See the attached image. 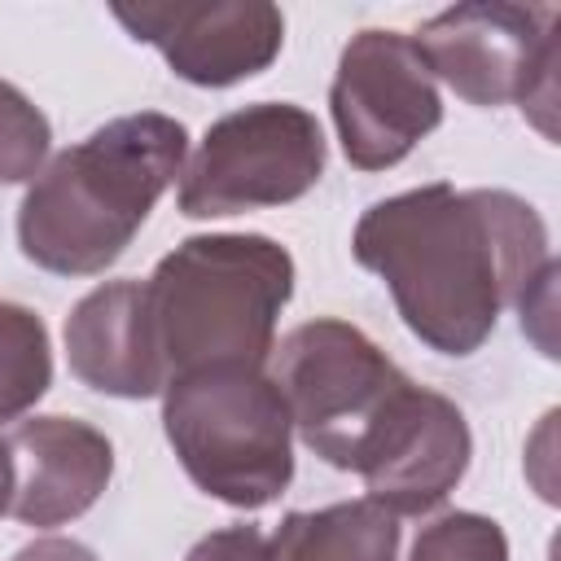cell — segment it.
<instances>
[{"instance_id": "cell-1", "label": "cell", "mask_w": 561, "mask_h": 561, "mask_svg": "<svg viewBox=\"0 0 561 561\" xmlns=\"http://www.w3.org/2000/svg\"><path fill=\"white\" fill-rule=\"evenodd\" d=\"M359 267L386 280L408 333L451 359L473 355L552 263L548 228L504 188L421 184L373 202L351 237Z\"/></svg>"}, {"instance_id": "cell-2", "label": "cell", "mask_w": 561, "mask_h": 561, "mask_svg": "<svg viewBox=\"0 0 561 561\" xmlns=\"http://www.w3.org/2000/svg\"><path fill=\"white\" fill-rule=\"evenodd\" d=\"M184 158L188 131L171 114L110 118L31 180L18 210L22 254L57 276L105 272L175 184Z\"/></svg>"}, {"instance_id": "cell-3", "label": "cell", "mask_w": 561, "mask_h": 561, "mask_svg": "<svg viewBox=\"0 0 561 561\" xmlns=\"http://www.w3.org/2000/svg\"><path fill=\"white\" fill-rule=\"evenodd\" d=\"M294 298V259L263 232L180 241L145 280V311L167 381L202 368H263Z\"/></svg>"}, {"instance_id": "cell-4", "label": "cell", "mask_w": 561, "mask_h": 561, "mask_svg": "<svg viewBox=\"0 0 561 561\" xmlns=\"http://www.w3.org/2000/svg\"><path fill=\"white\" fill-rule=\"evenodd\" d=\"M162 430L184 473L219 504L263 508L294 478L289 408L263 368L171 377L162 390Z\"/></svg>"}, {"instance_id": "cell-5", "label": "cell", "mask_w": 561, "mask_h": 561, "mask_svg": "<svg viewBox=\"0 0 561 561\" xmlns=\"http://www.w3.org/2000/svg\"><path fill=\"white\" fill-rule=\"evenodd\" d=\"M272 359V381L298 438L324 465L351 473L373 460L416 394V381L364 329L333 316L289 329Z\"/></svg>"}, {"instance_id": "cell-6", "label": "cell", "mask_w": 561, "mask_h": 561, "mask_svg": "<svg viewBox=\"0 0 561 561\" xmlns=\"http://www.w3.org/2000/svg\"><path fill=\"white\" fill-rule=\"evenodd\" d=\"M557 22L561 13L552 4L469 0L434 13L412 44L434 83H447L482 110L522 105V114L557 140Z\"/></svg>"}, {"instance_id": "cell-7", "label": "cell", "mask_w": 561, "mask_h": 561, "mask_svg": "<svg viewBox=\"0 0 561 561\" xmlns=\"http://www.w3.org/2000/svg\"><path fill=\"white\" fill-rule=\"evenodd\" d=\"M324 131L294 101H259L215 118L180 171L175 206L188 219H224L307 197L324 175Z\"/></svg>"}, {"instance_id": "cell-8", "label": "cell", "mask_w": 561, "mask_h": 561, "mask_svg": "<svg viewBox=\"0 0 561 561\" xmlns=\"http://www.w3.org/2000/svg\"><path fill=\"white\" fill-rule=\"evenodd\" d=\"M329 110L342 153L359 171L399 167L443 123V96L421 48L412 35L381 26L351 35L342 48Z\"/></svg>"}, {"instance_id": "cell-9", "label": "cell", "mask_w": 561, "mask_h": 561, "mask_svg": "<svg viewBox=\"0 0 561 561\" xmlns=\"http://www.w3.org/2000/svg\"><path fill=\"white\" fill-rule=\"evenodd\" d=\"M131 39L153 44L162 61L197 88H232L263 75L285 44V18L267 0L197 4H114Z\"/></svg>"}, {"instance_id": "cell-10", "label": "cell", "mask_w": 561, "mask_h": 561, "mask_svg": "<svg viewBox=\"0 0 561 561\" xmlns=\"http://www.w3.org/2000/svg\"><path fill=\"white\" fill-rule=\"evenodd\" d=\"M13 517L22 526H66L83 517L110 486L114 447L79 416H31L9 430Z\"/></svg>"}, {"instance_id": "cell-11", "label": "cell", "mask_w": 561, "mask_h": 561, "mask_svg": "<svg viewBox=\"0 0 561 561\" xmlns=\"http://www.w3.org/2000/svg\"><path fill=\"white\" fill-rule=\"evenodd\" d=\"M403 412L408 416L394 421V430L381 438L359 478L368 486V500H377L394 517H421L438 508L465 478L473 434L465 412L447 394L425 386H416Z\"/></svg>"}, {"instance_id": "cell-12", "label": "cell", "mask_w": 561, "mask_h": 561, "mask_svg": "<svg viewBox=\"0 0 561 561\" xmlns=\"http://www.w3.org/2000/svg\"><path fill=\"white\" fill-rule=\"evenodd\" d=\"M70 373L114 399H153L167 390V373L153 346L145 280H110L75 302L66 316Z\"/></svg>"}, {"instance_id": "cell-13", "label": "cell", "mask_w": 561, "mask_h": 561, "mask_svg": "<svg viewBox=\"0 0 561 561\" xmlns=\"http://www.w3.org/2000/svg\"><path fill=\"white\" fill-rule=\"evenodd\" d=\"M267 561H399V517L368 495L285 513L267 539Z\"/></svg>"}, {"instance_id": "cell-14", "label": "cell", "mask_w": 561, "mask_h": 561, "mask_svg": "<svg viewBox=\"0 0 561 561\" xmlns=\"http://www.w3.org/2000/svg\"><path fill=\"white\" fill-rule=\"evenodd\" d=\"M53 386L44 320L22 302H0V425L22 421Z\"/></svg>"}, {"instance_id": "cell-15", "label": "cell", "mask_w": 561, "mask_h": 561, "mask_svg": "<svg viewBox=\"0 0 561 561\" xmlns=\"http://www.w3.org/2000/svg\"><path fill=\"white\" fill-rule=\"evenodd\" d=\"M53 127L22 88L0 79V184H26L44 171Z\"/></svg>"}, {"instance_id": "cell-16", "label": "cell", "mask_w": 561, "mask_h": 561, "mask_svg": "<svg viewBox=\"0 0 561 561\" xmlns=\"http://www.w3.org/2000/svg\"><path fill=\"white\" fill-rule=\"evenodd\" d=\"M408 561H508V535L482 513H443L412 539Z\"/></svg>"}, {"instance_id": "cell-17", "label": "cell", "mask_w": 561, "mask_h": 561, "mask_svg": "<svg viewBox=\"0 0 561 561\" xmlns=\"http://www.w3.org/2000/svg\"><path fill=\"white\" fill-rule=\"evenodd\" d=\"M184 561H267V535L250 522L224 526V530H210L206 539H197Z\"/></svg>"}, {"instance_id": "cell-18", "label": "cell", "mask_w": 561, "mask_h": 561, "mask_svg": "<svg viewBox=\"0 0 561 561\" xmlns=\"http://www.w3.org/2000/svg\"><path fill=\"white\" fill-rule=\"evenodd\" d=\"M13 561H101V557L88 543H79V539L44 535V539H31L26 548H18Z\"/></svg>"}, {"instance_id": "cell-19", "label": "cell", "mask_w": 561, "mask_h": 561, "mask_svg": "<svg viewBox=\"0 0 561 561\" xmlns=\"http://www.w3.org/2000/svg\"><path fill=\"white\" fill-rule=\"evenodd\" d=\"M13 508V451L0 438V517Z\"/></svg>"}]
</instances>
